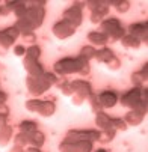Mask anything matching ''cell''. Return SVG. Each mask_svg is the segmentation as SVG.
Listing matches in <instances>:
<instances>
[{
    "label": "cell",
    "mask_w": 148,
    "mask_h": 152,
    "mask_svg": "<svg viewBox=\"0 0 148 152\" xmlns=\"http://www.w3.org/2000/svg\"><path fill=\"white\" fill-rule=\"evenodd\" d=\"M95 51H97L95 47H92V45H85V47H82L79 56H82L83 59H86V60H91V59H94Z\"/></svg>",
    "instance_id": "27"
},
{
    "label": "cell",
    "mask_w": 148,
    "mask_h": 152,
    "mask_svg": "<svg viewBox=\"0 0 148 152\" xmlns=\"http://www.w3.org/2000/svg\"><path fill=\"white\" fill-rule=\"evenodd\" d=\"M110 6H113L116 9V12L119 14H125L127 11L130 9V2H127V0H110Z\"/></svg>",
    "instance_id": "26"
},
{
    "label": "cell",
    "mask_w": 148,
    "mask_h": 152,
    "mask_svg": "<svg viewBox=\"0 0 148 152\" xmlns=\"http://www.w3.org/2000/svg\"><path fill=\"white\" fill-rule=\"evenodd\" d=\"M5 5H6V8L9 9V12H12V14L17 17V20L21 18V17L26 14V11H27L26 2H6Z\"/></svg>",
    "instance_id": "20"
},
{
    "label": "cell",
    "mask_w": 148,
    "mask_h": 152,
    "mask_svg": "<svg viewBox=\"0 0 148 152\" xmlns=\"http://www.w3.org/2000/svg\"><path fill=\"white\" fill-rule=\"evenodd\" d=\"M18 128H20V133L30 134V133H33V131H36V129H38V125L33 121H23V122L18 125Z\"/></svg>",
    "instance_id": "25"
},
{
    "label": "cell",
    "mask_w": 148,
    "mask_h": 152,
    "mask_svg": "<svg viewBox=\"0 0 148 152\" xmlns=\"http://www.w3.org/2000/svg\"><path fill=\"white\" fill-rule=\"evenodd\" d=\"M141 92H142V88H135V86H133L130 91H127L125 94H122L118 98V102L122 107L133 110V108H136L141 104Z\"/></svg>",
    "instance_id": "9"
},
{
    "label": "cell",
    "mask_w": 148,
    "mask_h": 152,
    "mask_svg": "<svg viewBox=\"0 0 148 152\" xmlns=\"http://www.w3.org/2000/svg\"><path fill=\"white\" fill-rule=\"evenodd\" d=\"M6 124H8V118L0 115V126H3V125H6Z\"/></svg>",
    "instance_id": "39"
},
{
    "label": "cell",
    "mask_w": 148,
    "mask_h": 152,
    "mask_svg": "<svg viewBox=\"0 0 148 152\" xmlns=\"http://www.w3.org/2000/svg\"><path fill=\"white\" fill-rule=\"evenodd\" d=\"M103 35L108 36V42H118L125 35V30L121 24V21L115 17H108L100 23V30Z\"/></svg>",
    "instance_id": "4"
},
{
    "label": "cell",
    "mask_w": 148,
    "mask_h": 152,
    "mask_svg": "<svg viewBox=\"0 0 148 152\" xmlns=\"http://www.w3.org/2000/svg\"><path fill=\"white\" fill-rule=\"evenodd\" d=\"M108 68H109L110 71H116V69H119V68H121V60H119L118 57H115V59L108 65Z\"/></svg>",
    "instance_id": "35"
},
{
    "label": "cell",
    "mask_w": 148,
    "mask_h": 152,
    "mask_svg": "<svg viewBox=\"0 0 148 152\" xmlns=\"http://www.w3.org/2000/svg\"><path fill=\"white\" fill-rule=\"evenodd\" d=\"M57 81V75L53 72H44L38 77H26V88L29 91V94H32L33 96H39L42 94H46L52 86H54Z\"/></svg>",
    "instance_id": "3"
},
{
    "label": "cell",
    "mask_w": 148,
    "mask_h": 152,
    "mask_svg": "<svg viewBox=\"0 0 148 152\" xmlns=\"http://www.w3.org/2000/svg\"><path fill=\"white\" fill-rule=\"evenodd\" d=\"M24 152H41V149H39V148H32V146H30V148H27Z\"/></svg>",
    "instance_id": "40"
},
{
    "label": "cell",
    "mask_w": 148,
    "mask_h": 152,
    "mask_svg": "<svg viewBox=\"0 0 148 152\" xmlns=\"http://www.w3.org/2000/svg\"><path fill=\"white\" fill-rule=\"evenodd\" d=\"M67 142H82V140H88V142H98L100 140V131L98 129H70L65 134Z\"/></svg>",
    "instance_id": "7"
},
{
    "label": "cell",
    "mask_w": 148,
    "mask_h": 152,
    "mask_svg": "<svg viewBox=\"0 0 148 152\" xmlns=\"http://www.w3.org/2000/svg\"><path fill=\"white\" fill-rule=\"evenodd\" d=\"M98 96V101L101 104L103 108H112L118 104V94L115 91H101L97 94Z\"/></svg>",
    "instance_id": "15"
},
{
    "label": "cell",
    "mask_w": 148,
    "mask_h": 152,
    "mask_svg": "<svg viewBox=\"0 0 148 152\" xmlns=\"http://www.w3.org/2000/svg\"><path fill=\"white\" fill-rule=\"evenodd\" d=\"M14 145L21 146V148L29 146V137H27V134H24V133H18V134H15V137H14Z\"/></svg>",
    "instance_id": "29"
},
{
    "label": "cell",
    "mask_w": 148,
    "mask_h": 152,
    "mask_svg": "<svg viewBox=\"0 0 148 152\" xmlns=\"http://www.w3.org/2000/svg\"><path fill=\"white\" fill-rule=\"evenodd\" d=\"M24 56H29V57H33V59H39L41 56V47L39 45H29L26 48V54Z\"/></svg>",
    "instance_id": "30"
},
{
    "label": "cell",
    "mask_w": 148,
    "mask_h": 152,
    "mask_svg": "<svg viewBox=\"0 0 148 152\" xmlns=\"http://www.w3.org/2000/svg\"><path fill=\"white\" fill-rule=\"evenodd\" d=\"M94 143L88 140L82 142H67L62 140L59 145V152H92Z\"/></svg>",
    "instance_id": "10"
},
{
    "label": "cell",
    "mask_w": 148,
    "mask_h": 152,
    "mask_svg": "<svg viewBox=\"0 0 148 152\" xmlns=\"http://www.w3.org/2000/svg\"><path fill=\"white\" fill-rule=\"evenodd\" d=\"M121 44H122V47H125V48H133V50H138V48L141 47L139 39H136L135 36H132V35H129V33H125V35L122 36Z\"/></svg>",
    "instance_id": "24"
},
{
    "label": "cell",
    "mask_w": 148,
    "mask_h": 152,
    "mask_svg": "<svg viewBox=\"0 0 148 152\" xmlns=\"http://www.w3.org/2000/svg\"><path fill=\"white\" fill-rule=\"evenodd\" d=\"M70 83H71V89H73L71 102L74 105H82L85 102V99H88L89 95L92 94L91 83L86 80H73Z\"/></svg>",
    "instance_id": "5"
},
{
    "label": "cell",
    "mask_w": 148,
    "mask_h": 152,
    "mask_svg": "<svg viewBox=\"0 0 148 152\" xmlns=\"http://www.w3.org/2000/svg\"><path fill=\"white\" fill-rule=\"evenodd\" d=\"M94 152H108V151L103 149V148H100V149H97V151H94Z\"/></svg>",
    "instance_id": "41"
},
{
    "label": "cell",
    "mask_w": 148,
    "mask_h": 152,
    "mask_svg": "<svg viewBox=\"0 0 148 152\" xmlns=\"http://www.w3.org/2000/svg\"><path fill=\"white\" fill-rule=\"evenodd\" d=\"M23 66H24L27 75H30V77H38V75L46 72L42 63L39 62V59H33V57H29V56H23Z\"/></svg>",
    "instance_id": "13"
},
{
    "label": "cell",
    "mask_w": 148,
    "mask_h": 152,
    "mask_svg": "<svg viewBox=\"0 0 148 152\" xmlns=\"http://www.w3.org/2000/svg\"><path fill=\"white\" fill-rule=\"evenodd\" d=\"M27 137H29V146H32V148H39L41 149V146L44 145V142H46V136L42 134L39 129L27 134Z\"/></svg>",
    "instance_id": "23"
},
{
    "label": "cell",
    "mask_w": 148,
    "mask_h": 152,
    "mask_svg": "<svg viewBox=\"0 0 148 152\" xmlns=\"http://www.w3.org/2000/svg\"><path fill=\"white\" fill-rule=\"evenodd\" d=\"M112 125H113V128L116 129V131H125L127 129V124L121 118H112Z\"/></svg>",
    "instance_id": "31"
},
{
    "label": "cell",
    "mask_w": 148,
    "mask_h": 152,
    "mask_svg": "<svg viewBox=\"0 0 148 152\" xmlns=\"http://www.w3.org/2000/svg\"><path fill=\"white\" fill-rule=\"evenodd\" d=\"M52 32H53V35H54L57 39L62 41V39H67V38L73 36V35L76 33V27H74L73 24H70L68 21L60 20V21H57V23L53 26Z\"/></svg>",
    "instance_id": "12"
},
{
    "label": "cell",
    "mask_w": 148,
    "mask_h": 152,
    "mask_svg": "<svg viewBox=\"0 0 148 152\" xmlns=\"http://www.w3.org/2000/svg\"><path fill=\"white\" fill-rule=\"evenodd\" d=\"M147 80H148V63H145L139 71L132 74V81L135 84V88H144Z\"/></svg>",
    "instance_id": "18"
},
{
    "label": "cell",
    "mask_w": 148,
    "mask_h": 152,
    "mask_svg": "<svg viewBox=\"0 0 148 152\" xmlns=\"http://www.w3.org/2000/svg\"><path fill=\"white\" fill-rule=\"evenodd\" d=\"M12 134H14V129L11 125H3V126H0V148H5L11 139H12Z\"/></svg>",
    "instance_id": "22"
},
{
    "label": "cell",
    "mask_w": 148,
    "mask_h": 152,
    "mask_svg": "<svg viewBox=\"0 0 148 152\" xmlns=\"http://www.w3.org/2000/svg\"><path fill=\"white\" fill-rule=\"evenodd\" d=\"M12 51H14V54H15V56L23 57V56L26 54V47H24V45H21V44H17V45H14Z\"/></svg>",
    "instance_id": "34"
},
{
    "label": "cell",
    "mask_w": 148,
    "mask_h": 152,
    "mask_svg": "<svg viewBox=\"0 0 148 152\" xmlns=\"http://www.w3.org/2000/svg\"><path fill=\"white\" fill-rule=\"evenodd\" d=\"M110 9V2H101V5L91 12V23L92 24H100L104 18H108Z\"/></svg>",
    "instance_id": "16"
},
{
    "label": "cell",
    "mask_w": 148,
    "mask_h": 152,
    "mask_svg": "<svg viewBox=\"0 0 148 152\" xmlns=\"http://www.w3.org/2000/svg\"><path fill=\"white\" fill-rule=\"evenodd\" d=\"M27 11L26 14L15 21V27L20 32V35L35 32L39 29L44 23L46 18V2L44 0H38V2H26Z\"/></svg>",
    "instance_id": "1"
},
{
    "label": "cell",
    "mask_w": 148,
    "mask_h": 152,
    "mask_svg": "<svg viewBox=\"0 0 148 152\" xmlns=\"http://www.w3.org/2000/svg\"><path fill=\"white\" fill-rule=\"evenodd\" d=\"M116 56H115V53L110 50V48H108V47H101V48H98L97 51H95V56H94V59L98 62V63H104L106 66L115 59Z\"/></svg>",
    "instance_id": "17"
},
{
    "label": "cell",
    "mask_w": 148,
    "mask_h": 152,
    "mask_svg": "<svg viewBox=\"0 0 148 152\" xmlns=\"http://www.w3.org/2000/svg\"><path fill=\"white\" fill-rule=\"evenodd\" d=\"M53 69L60 77H67L70 74H79L82 77H86L91 72V65L89 60L83 59L82 56L62 57L53 65Z\"/></svg>",
    "instance_id": "2"
},
{
    "label": "cell",
    "mask_w": 148,
    "mask_h": 152,
    "mask_svg": "<svg viewBox=\"0 0 148 152\" xmlns=\"http://www.w3.org/2000/svg\"><path fill=\"white\" fill-rule=\"evenodd\" d=\"M0 15H2V6H0Z\"/></svg>",
    "instance_id": "42"
},
{
    "label": "cell",
    "mask_w": 148,
    "mask_h": 152,
    "mask_svg": "<svg viewBox=\"0 0 148 152\" xmlns=\"http://www.w3.org/2000/svg\"><path fill=\"white\" fill-rule=\"evenodd\" d=\"M89 102H91V110L94 112V113H98V112H103V107H101V104H100V101H98V96H97V94H91L89 95Z\"/></svg>",
    "instance_id": "28"
},
{
    "label": "cell",
    "mask_w": 148,
    "mask_h": 152,
    "mask_svg": "<svg viewBox=\"0 0 148 152\" xmlns=\"http://www.w3.org/2000/svg\"><path fill=\"white\" fill-rule=\"evenodd\" d=\"M9 152H24V148H21V146H17V145H14V146L9 149Z\"/></svg>",
    "instance_id": "38"
},
{
    "label": "cell",
    "mask_w": 148,
    "mask_h": 152,
    "mask_svg": "<svg viewBox=\"0 0 148 152\" xmlns=\"http://www.w3.org/2000/svg\"><path fill=\"white\" fill-rule=\"evenodd\" d=\"M26 110L32 113H38L42 118H50L56 112V105L53 101H42V99H29L26 101Z\"/></svg>",
    "instance_id": "6"
},
{
    "label": "cell",
    "mask_w": 148,
    "mask_h": 152,
    "mask_svg": "<svg viewBox=\"0 0 148 152\" xmlns=\"http://www.w3.org/2000/svg\"><path fill=\"white\" fill-rule=\"evenodd\" d=\"M144 118H145V115H142V113H139L138 110H129L127 112V115L124 116V122L127 124V126H138V125H141L142 124V121H144Z\"/></svg>",
    "instance_id": "19"
},
{
    "label": "cell",
    "mask_w": 148,
    "mask_h": 152,
    "mask_svg": "<svg viewBox=\"0 0 148 152\" xmlns=\"http://www.w3.org/2000/svg\"><path fill=\"white\" fill-rule=\"evenodd\" d=\"M88 41L92 47L98 45V47H106L108 44V36L103 35L101 32H97V30H92L88 33Z\"/></svg>",
    "instance_id": "21"
},
{
    "label": "cell",
    "mask_w": 148,
    "mask_h": 152,
    "mask_svg": "<svg viewBox=\"0 0 148 152\" xmlns=\"http://www.w3.org/2000/svg\"><path fill=\"white\" fill-rule=\"evenodd\" d=\"M100 5H101V0H88V2H85V6H86L91 12L95 11Z\"/></svg>",
    "instance_id": "33"
},
{
    "label": "cell",
    "mask_w": 148,
    "mask_h": 152,
    "mask_svg": "<svg viewBox=\"0 0 148 152\" xmlns=\"http://www.w3.org/2000/svg\"><path fill=\"white\" fill-rule=\"evenodd\" d=\"M18 36H20V32L17 30L15 26L0 30V56H5L8 53V50L12 47V44L17 41Z\"/></svg>",
    "instance_id": "8"
},
{
    "label": "cell",
    "mask_w": 148,
    "mask_h": 152,
    "mask_svg": "<svg viewBox=\"0 0 148 152\" xmlns=\"http://www.w3.org/2000/svg\"><path fill=\"white\" fill-rule=\"evenodd\" d=\"M21 39H23V44H30V45H35V42H36V35H35V32L23 33V35H21Z\"/></svg>",
    "instance_id": "32"
},
{
    "label": "cell",
    "mask_w": 148,
    "mask_h": 152,
    "mask_svg": "<svg viewBox=\"0 0 148 152\" xmlns=\"http://www.w3.org/2000/svg\"><path fill=\"white\" fill-rule=\"evenodd\" d=\"M127 30H129V35H132L136 39H139L141 44H147V42H148V23H147V21L130 24Z\"/></svg>",
    "instance_id": "14"
},
{
    "label": "cell",
    "mask_w": 148,
    "mask_h": 152,
    "mask_svg": "<svg viewBox=\"0 0 148 152\" xmlns=\"http://www.w3.org/2000/svg\"><path fill=\"white\" fill-rule=\"evenodd\" d=\"M0 115L2 116H9V107L6 104H0Z\"/></svg>",
    "instance_id": "36"
},
{
    "label": "cell",
    "mask_w": 148,
    "mask_h": 152,
    "mask_svg": "<svg viewBox=\"0 0 148 152\" xmlns=\"http://www.w3.org/2000/svg\"><path fill=\"white\" fill-rule=\"evenodd\" d=\"M62 20L68 21L70 24H73L76 29L82 24L83 21V8L82 3H73L70 8H67L62 14Z\"/></svg>",
    "instance_id": "11"
},
{
    "label": "cell",
    "mask_w": 148,
    "mask_h": 152,
    "mask_svg": "<svg viewBox=\"0 0 148 152\" xmlns=\"http://www.w3.org/2000/svg\"><path fill=\"white\" fill-rule=\"evenodd\" d=\"M6 101H8V95H6V92L0 91V104H5Z\"/></svg>",
    "instance_id": "37"
}]
</instances>
